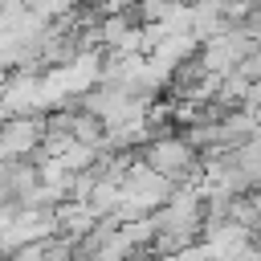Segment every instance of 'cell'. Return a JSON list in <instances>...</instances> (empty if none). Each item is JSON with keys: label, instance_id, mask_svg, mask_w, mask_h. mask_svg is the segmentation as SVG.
Segmentation results:
<instances>
[{"label": "cell", "instance_id": "6da1fadb", "mask_svg": "<svg viewBox=\"0 0 261 261\" xmlns=\"http://www.w3.org/2000/svg\"><path fill=\"white\" fill-rule=\"evenodd\" d=\"M196 147H192V139L188 135H151L147 143H143V163L147 167H155V171H163V175H171V179H192L196 175Z\"/></svg>", "mask_w": 261, "mask_h": 261}, {"label": "cell", "instance_id": "3957f363", "mask_svg": "<svg viewBox=\"0 0 261 261\" xmlns=\"http://www.w3.org/2000/svg\"><path fill=\"white\" fill-rule=\"evenodd\" d=\"M4 90H8V73H4V65H0V98H4Z\"/></svg>", "mask_w": 261, "mask_h": 261}, {"label": "cell", "instance_id": "7a4b0ae2", "mask_svg": "<svg viewBox=\"0 0 261 261\" xmlns=\"http://www.w3.org/2000/svg\"><path fill=\"white\" fill-rule=\"evenodd\" d=\"M45 110H12L0 122V147L4 155H33L45 139Z\"/></svg>", "mask_w": 261, "mask_h": 261}]
</instances>
